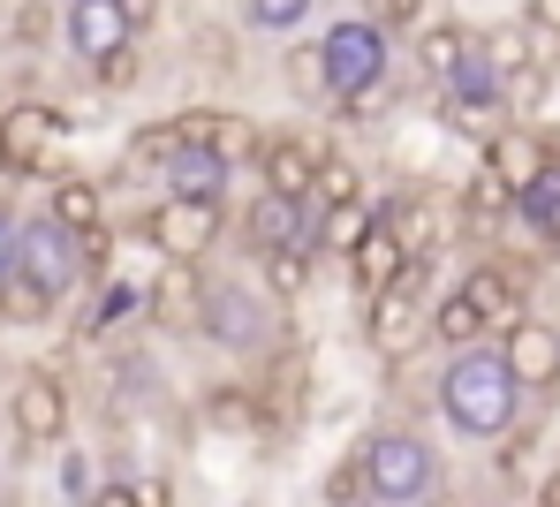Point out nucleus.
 <instances>
[{
    "label": "nucleus",
    "instance_id": "f257e3e1",
    "mask_svg": "<svg viewBox=\"0 0 560 507\" xmlns=\"http://www.w3.org/2000/svg\"><path fill=\"white\" fill-rule=\"evenodd\" d=\"M523 394L530 387L515 379V364L500 349H463L447 364V379H440V409H447V424L469 432V439H508L523 424Z\"/></svg>",
    "mask_w": 560,
    "mask_h": 507
},
{
    "label": "nucleus",
    "instance_id": "f03ea898",
    "mask_svg": "<svg viewBox=\"0 0 560 507\" xmlns=\"http://www.w3.org/2000/svg\"><path fill=\"white\" fill-rule=\"evenodd\" d=\"M8 281H31L38 296H77V281H84V235L46 204V212H31L23 227H15V273Z\"/></svg>",
    "mask_w": 560,
    "mask_h": 507
},
{
    "label": "nucleus",
    "instance_id": "7ed1b4c3",
    "mask_svg": "<svg viewBox=\"0 0 560 507\" xmlns=\"http://www.w3.org/2000/svg\"><path fill=\"white\" fill-rule=\"evenodd\" d=\"M357 477H364V493L372 500H432L440 493V455L417 439V432H372L364 447H357Z\"/></svg>",
    "mask_w": 560,
    "mask_h": 507
},
{
    "label": "nucleus",
    "instance_id": "20e7f679",
    "mask_svg": "<svg viewBox=\"0 0 560 507\" xmlns=\"http://www.w3.org/2000/svg\"><path fill=\"white\" fill-rule=\"evenodd\" d=\"M318 54H326V92L341 99V114H364V99H372L378 76H386V23L349 15V23L326 31Z\"/></svg>",
    "mask_w": 560,
    "mask_h": 507
},
{
    "label": "nucleus",
    "instance_id": "39448f33",
    "mask_svg": "<svg viewBox=\"0 0 560 507\" xmlns=\"http://www.w3.org/2000/svg\"><path fill=\"white\" fill-rule=\"evenodd\" d=\"M220 349H235V356H258V349H273L280 341V318L266 310L258 288H243V281H205V318H197Z\"/></svg>",
    "mask_w": 560,
    "mask_h": 507
},
{
    "label": "nucleus",
    "instance_id": "423d86ee",
    "mask_svg": "<svg viewBox=\"0 0 560 507\" xmlns=\"http://www.w3.org/2000/svg\"><path fill=\"white\" fill-rule=\"evenodd\" d=\"M144 235H152V250L167 258V266H197V258H212V243H220V198H175L144 220Z\"/></svg>",
    "mask_w": 560,
    "mask_h": 507
},
{
    "label": "nucleus",
    "instance_id": "0eeeda50",
    "mask_svg": "<svg viewBox=\"0 0 560 507\" xmlns=\"http://www.w3.org/2000/svg\"><path fill=\"white\" fill-rule=\"evenodd\" d=\"M8 424H15L23 447H61L69 439V387L54 372H23L8 387Z\"/></svg>",
    "mask_w": 560,
    "mask_h": 507
},
{
    "label": "nucleus",
    "instance_id": "6e6552de",
    "mask_svg": "<svg viewBox=\"0 0 560 507\" xmlns=\"http://www.w3.org/2000/svg\"><path fill=\"white\" fill-rule=\"evenodd\" d=\"M61 38H69V54H77V61L106 69L114 54H129L137 23H129V8H121V0H69V15H61Z\"/></svg>",
    "mask_w": 560,
    "mask_h": 507
},
{
    "label": "nucleus",
    "instance_id": "1a4fd4ad",
    "mask_svg": "<svg viewBox=\"0 0 560 507\" xmlns=\"http://www.w3.org/2000/svg\"><path fill=\"white\" fill-rule=\"evenodd\" d=\"M364 326H372V349L378 356H409L424 333H432V304L409 288V281H394V288H378V296H364Z\"/></svg>",
    "mask_w": 560,
    "mask_h": 507
},
{
    "label": "nucleus",
    "instance_id": "9d476101",
    "mask_svg": "<svg viewBox=\"0 0 560 507\" xmlns=\"http://www.w3.org/2000/svg\"><path fill=\"white\" fill-rule=\"evenodd\" d=\"M0 144H8V175H46L54 152H61L54 106H8L0 114Z\"/></svg>",
    "mask_w": 560,
    "mask_h": 507
},
{
    "label": "nucleus",
    "instance_id": "9b49d317",
    "mask_svg": "<svg viewBox=\"0 0 560 507\" xmlns=\"http://www.w3.org/2000/svg\"><path fill=\"white\" fill-rule=\"evenodd\" d=\"M183 129H189V121H183ZM228 167H235V160H228L212 137H197V129H189L183 144L160 160V175H167V190H175V198H220V190H228Z\"/></svg>",
    "mask_w": 560,
    "mask_h": 507
},
{
    "label": "nucleus",
    "instance_id": "f8f14e48",
    "mask_svg": "<svg viewBox=\"0 0 560 507\" xmlns=\"http://www.w3.org/2000/svg\"><path fill=\"white\" fill-rule=\"evenodd\" d=\"M349 281L378 296V288H394V281H409V235L394 227V220H372L364 235H357V250H349Z\"/></svg>",
    "mask_w": 560,
    "mask_h": 507
},
{
    "label": "nucleus",
    "instance_id": "ddd939ff",
    "mask_svg": "<svg viewBox=\"0 0 560 507\" xmlns=\"http://www.w3.org/2000/svg\"><path fill=\"white\" fill-rule=\"evenodd\" d=\"M500 341H508L500 356L515 364V379H523V387H553V379H560V333H553V326H538V318H515Z\"/></svg>",
    "mask_w": 560,
    "mask_h": 507
},
{
    "label": "nucleus",
    "instance_id": "4468645a",
    "mask_svg": "<svg viewBox=\"0 0 560 507\" xmlns=\"http://www.w3.org/2000/svg\"><path fill=\"white\" fill-rule=\"evenodd\" d=\"M546 160H553V144H546L538 129H515V121L485 144V167H492L500 182H515V198H523V182H538V167H546Z\"/></svg>",
    "mask_w": 560,
    "mask_h": 507
},
{
    "label": "nucleus",
    "instance_id": "2eb2a0df",
    "mask_svg": "<svg viewBox=\"0 0 560 507\" xmlns=\"http://www.w3.org/2000/svg\"><path fill=\"white\" fill-rule=\"evenodd\" d=\"M258 167H266V190H280V198H318V160H311V144L273 137V144H258Z\"/></svg>",
    "mask_w": 560,
    "mask_h": 507
},
{
    "label": "nucleus",
    "instance_id": "dca6fc26",
    "mask_svg": "<svg viewBox=\"0 0 560 507\" xmlns=\"http://www.w3.org/2000/svg\"><path fill=\"white\" fill-rule=\"evenodd\" d=\"M463 288L477 296V304H485L492 333H508V326L523 318V304H530V288H523V273H515V266H477V273H469Z\"/></svg>",
    "mask_w": 560,
    "mask_h": 507
},
{
    "label": "nucleus",
    "instance_id": "f3484780",
    "mask_svg": "<svg viewBox=\"0 0 560 507\" xmlns=\"http://www.w3.org/2000/svg\"><path fill=\"white\" fill-rule=\"evenodd\" d=\"M485 333H492V318H485V304H477L469 288H455V296L432 304V341H440V349H477Z\"/></svg>",
    "mask_w": 560,
    "mask_h": 507
},
{
    "label": "nucleus",
    "instance_id": "a211bd4d",
    "mask_svg": "<svg viewBox=\"0 0 560 507\" xmlns=\"http://www.w3.org/2000/svg\"><path fill=\"white\" fill-rule=\"evenodd\" d=\"M447 92H455V99H500V92H508V69H500L492 38H485V46L469 38V46H463V61H455V84H447Z\"/></svg>",
    "mask_w": 560,
    "mask_h": 507
},
{
    "label": "nucleus",
    "instance_id": "6ab92c4d",
    "mask_svg": "<svg viewBox=\"0 0 560 507\" xmlns=\"http://www.w3.org/2000/svg\"><path fill=\"white\" fill-rule=\"evenodd\" d=\"M152 318H160V326H197V318H205V281H197V266H175V273L152 288Z\"/></svg>",
    "mask_w": 560,
    "mask_h": 507
},
{
    "label": "nucleus",
    "instance_id": "aec40b11",
    "mask_svg": "<svg viewBox=\"0 0 560 507\" xmlns=\"http://www.w3.org/2000/svg\"><path fill=\"white\" fill-rule=\"evenodd\" d=\"M258 281H266L273 296H303V288H311V250H303V243H266V250H258Z\"/></svg>",
    "mask_w": 560,
    "mask_h": 507
},
{
    "label": "nucleus",
    "instance_id": "412c9836",
    "mask_svg": "<svg viewBox=\"0 0 560 507\" xmlns=\"http://www.w3.org/2000/svg\"><path fill=\"white\" fill-rule=\"evenodd\" d=\"M54 212L84 235V227H106V198H98V182H84V175H69V182H54Z\"/></svg>",
    "mask_w": 560,
    "mask_h": 507
},
{
    "label": "nucleus",
    "instance_id": "4be33fe9",
    "mask_svg": "<svg viewBox=\"0 0 560 507\" xmlns=\"http://www.w3.org/2000/svg\"><path fill=\"white\" fill-rule=\"evenodd\" d=\"M508 212H515V182H500V175L485 167V175L469 182V227H500Z\"/></svg>",
    "mask_w": 560,
    "mask_h": 507
},
{
    "label": "nucleus",
    "instance_id": "5701e85b",
    "mask_svg": "<svg viewBox=\"0 0 560 507\" xmlns=\"http://www.w3.org/2000/svg\"><path fill=\"white\" fill-rule=\"evenodd\" d=\"M463 31H455V23H440V31H424V38H417V54H424V76H432V84H455V61H463Z\"/></svg>",
    "mask_w": 560,
    "mask_h": 507
},
{
    "label": "nucleus",
    "instance_id": "b1692460",
    "mask_svg": "<svg viewBox=\"0 0 560 507\" xmlns=\"http://www.w3.org/2000/svg\"><path fill=\"white\" fill-rule=\"evenodd\" d=\"M144 310H152V288H137V281H114V288L98 296V310H92V333L121 326V318H144Z\"/></svg>",
    "mask_w": 560,
    "mask_h": 507
},
{
    "label": "nucleus",
    "instance_id": "393cba45",
    "mask_svg": "<svg viewBox=\"0 0 560 507\" xmlns=\"http://www.w3.org/2000/svg\"><path fill=\"white\" fill-rule=\"evenodd\" d=\"M447 121H455L463 137H477V144H492V137L508 129V121H500V99H455V92H447Z\"/></svg>",
    "mask_w": 560,
    "mask_h": 507
},
{
    "label": "nucleus",
    "instance_id": "a878e982",
    "mask_svg": "<svg viewBox=\"0 0 560 507\" xmlns=\"http://www.w3.org/2000/svg\"><path fill=\"white\" fill-rule=\"evenodd\" d=\"M54 493H61V500H98V462L84 455V447H69V455H61V470H54Z\"/></svg>",
    "mask_w": 560,
    "mask_h": 507
},
{
    "label": "nucleus",
    "instance_id": "bb28decb",
    "mask_svg": "<svg viewBox=\"0 0 560 507\" xmlns=\"http://www.w3.org/2000/svg\"><path fill=\"white\" fill-rule=\"evenodd\" d=\"M372 227V212H364V198H349V204H326V250H357V235Z\"/></svg>",
    "mask_w": 560,
    "mask_h": 507
},
{
    "label": "nucleus",
    "instance_id": "cd10ccee",
    "mask_svg": "<svg viewBox=\"0 0 560 507\" xmlns=\"http://www.w3.org/2000/svg\"><path fill=\"white\" fill-rule=\"evenodd\" d=\"M349 198H364V182H357V160L326 152V160H318V204H349Z\"/></svg>",
    "mask_w": 560,
    "mask_h": 507
},
{
    "label": "nucleus",
    "instance_id": "c85d7f7f",
    "mask_svg": "<svg viewBox=\"0 0 560 507\" xmlns=\"http://www.w3.org/2000/svg\"><path fill=\"white\" fill-rule=\"evenodd\" d=\"M560 204V160H546L538 167V182H523V198H515V212L530 220V227H546V212Z\"/></svg>",
    "mask_w": 560,
    "mask_h": 507
},
{
    "label": "nucleus",
    "instance_id": "c756f323",
    "mask_svg": "<svg viewBox=\"0 0 560 507\" xmlns=\"http://www.w3.org/2000/svg\"><path fill=\"white\" fill-rule=\"evenodd\" d=\"M250 424H258V394H235V387L212 394V432H250Z\"/></svg>",
    "mask_w": 560,
    "mask_h": 507
},
{
    "label": "nucleus",
    "instance_id": "7c9ffc66",
    "mask_svg": "<svg viewBox=\"0 0 560 507\" xmlns=\"http://www.w3.org/2000/svg\"><path fill=\"white\" fill-rule=\"evenodd\" d=\"M311 15V0H250V23L258 31H295Z\"/></svg>",
    "mask_w": 560,
    "mask_h": 507
},
{
    "label": "nucleus",
    "instance_id": "2f4dec72",
    "mask_svg": "<svg viewBox=\"0 0 560 507\" xmlns=\"http://www.w3.org/2000/svg\"><path fill=\"white\" fill-rule=\"evenodd\" d=\"M492 54H500V69H508V76H530V61H538L523 31H500V38H492Z\"/></svg>",
    "mask_w": 560,
    "mask_h": 507
},
{
    "label": "nucleus",
    "instance_id": "473e14b6",
    "mask_svg": "<svg viewBox=\"0 0 560 507\" xmlns=\"http://www.w3.org/2000/svg\"><path fill=\"white\" fill-rule=\"evenodd\" d=\"M288 76H295L303 92H326V54H295V61H288Z\"/></svg>",
    "mask_w": 560,
    "mask_h": 507
},
{
    "label": "nucleus",
    "instance_id": "72a5a7b5",
    "mask_svg": "<svg viewBox=\"0 0 560 507\" xmlns=\"http://www.w3.org/2000/svg\"><path fill=\"white\" fill-rule=\"evenodd\" d=\"M15 227H23V220L0 212V288H8V273H15Z\"/></svg>",
    "mask_w": 560,
    "mask_h": 507
},
{
    "label": "nucleus",
    "instance_id": "f704fd0d",
    "mask_svg": "<svg viewBox=\"0 0 560 507\" xmlns=\"http://www.w3.org/2000/svg\"><path fill=\"white\" fill-rule=\"evenodd\" d=\"M530 31H546V38H560V0H530Z\"/></svg>",
    "mask_w": 560,
    "mask_h": 507
},
{
    "label": "nucleus",
    "instance_id": "c9c22d12",
    "mask_svg": "<svg viewBox=\"0 0 560 507\" xmlns=\"http://www.w3.org/2000/svg\"><path fill=\"white\" fill-rule=\"evenodd\" d=\"M98 500H106V507H129V500H137V485H129V477H106V485H98Z\"/></svg>",
    "mask_w": 560,
    "mask_h": 507
},
{
    "label": "nucleus",
    "instance_id": "e433bc0d",
    "mask_svg": "<svg viewBox=\"0 0 560 507\" xmlns=\"http://www.w3.org/2000/svg\"><path fill=\"white\" fill-rule=\"evenodd\" d=\"M121 8H129V23H137V31H144V23H152V8H160V0H121Z\"/></svg>",
    "mask_w": 560,
    "mask_h": 507
},
{
    "label": "nucleus",
    "instance_id": "4c0bfd02",
    "mask_svg": "<svg viewBox=\"0 0 560 507\" xmlns=\"http://www.w3.org/2000/svg\"><path fill=\"white\" fill-rule=\"evenodd\" d=\"M538 235H546V243H553V250H560V204H553V212H546V227H538Z\"/></svg>",
    "mask_w": 560,
    "mask_h": 507
},
{
    "label": "nucleus",
    "instance_id": "58836bf2",
    "mask_svg": "<svg viewBox=\"0 0 560 507\" xmlns=\"http://www.w3.org/2000/svg\"><path fill=\"white\" fill-rule=\"evenodd\" d=\"M0 175H8V144H0Z\"/></svg>",
    "mask_w": 560,
    "mask_h": 507
},
{
    "label": "nucleus",
    "instance_id": "ea45409f",
    "mask_svg": "<svg viewBox=\"0 0 560 507\" xmlns=\"http://www.w3.org/2000/svg\"><path fill=\"white\" fill-rule=\"evenodd\" d=\"M0 114H8V106H0Z\"/></svg>",
    "mask_w": 560,
    "mask_h": 507
}]
</instances>
